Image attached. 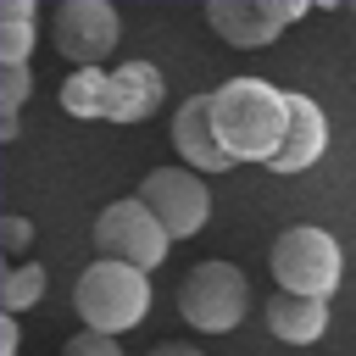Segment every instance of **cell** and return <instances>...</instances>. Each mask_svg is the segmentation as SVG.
Returning <instances> with one entry per match:
<instances>
[{"instance_id": "6da1fadb", "label": "cell", "mask_w": 356, "mask_h": 356, "mask_svg": "<svg viewBox=\"0 0 356 356\" xmlns=\"http://www.w3.org/2000/svg\"><path fill=\"white\" fill-rule=\"evenodd\" d=\"M211 128L234 161L273 167V156L284 150V134H289V89H278L267 78H228L211 89Z\"/></svg>"}, {"instance_id": "7a4b0ae2", "label": "cell", "mask_w": 356, "mask_h": 356, "mask_svg": "<svg viewBox=\"0 0 356 356\" xmlns=\"http://www.w3.org/2000/svg\"><path fill=\"white\" fill-rule=\"evenodd\" d=\"M72 312L83 328L122 339L128 328L150 317V273L122 267V261H89L72 278Z\"/></svg>"}, {"instance_id": "3957f363", "label": "cell", "mask_w": 356, "mask_h": 356, "mask_svg": "<svg viewBox=\"0 0 356 356\" xmlns=\"http://www.w3.org/2000/svg\"><path fill=\"white\" fill-rule=\"evenodd\" d=\"M273 278L284 295H306V300H328L345 278V256H339V239L328 228H312V222H295L273 239Z\"/></svg>"}, {"instance_id": "277c9868", "label": "cell", "mask_w": 356, "mask_h": 356, "mask_svg": "<svg viewBox=\"0 0 356 356\" xmlns=\"http://www.w3.org/2000/svg\"><path fill=\"white\" fill-rule=\"evenodd\" d=\"M178 312L195 334H234L250 312V284L234 261H195L178 284Z\"/></svg>"}, {"instance_id": "5b68a950", "label": "cell", "mask_w": 356, "mask_h": 356, "mask_svg": "<svg viewBox=\"0 0 356 356\" xmlns=\"http://www.w3.org/2000/svg\"><path fill=\"white\" fill-rule=\"evenodd\" d=\"M95 250H100V261H122V267L156 273L167 261V250H172V234L161 228V217L139 195H122L95 217Z\"/></svg>"}, {"instance_id": "8992f818", "label": "cell", "mask_w": 356, "mask_h": 356, "mask_svg": "<svg viewBox=\"0 0 356 356\" xmlns=\"http://www.w3.org/2000/svg\"><path fill=\"white\" fill-rule=\"evenodd\" d=\"M122 39V17L111 0H61L50 17V44L72 61V72L83 67H106V56Z\"/></svg>"}, {"instance_id": "52a82bcc", "label": "cell", "mask_w": 356, "mask_h": 356, "mask_svg": "<svg viewBox=\"0 0 356 356\" xmlns=\"http://www.w3.org/2000/svg\"><path fill=\"white\" fill-rule=\"evenodd\" d=\"M139 200L161 217V228L172 239H195L206 228V217H211V189H206V178L195 167H156V172H145Z\"/></svg>"}, {"instance_id": "ba28073f", "label": "cell", "mask_w": 356, "mask_h": 356, "mask_svg": "<svg viewBox=\"0 0 356 356\" xmlns=\"http://www.w3.org/2000/svg\"><path fill=\"white\" fill-rule=\"evenodd\" d=\"M295 17H306V0H211L206 6V28L234 50L273 44Z\"/></svg>"}, {"instance_id": "9c48e42d", "label": "cell", "mask_w": 356, "mask_h": 356, "mask_svg": "<svg viewBox=\"0 0 356 356\" xmlns=\"http://www.w3.org/2000/svg\"><path fill=\"white\" fill-rule=\"evenodd\" d=\"M172 150H178V161L184 167H195V172H234L239 161L222 150V139H217V128H211V95H189L178 111H172Z\"/></svg>"}, {"instance_id": "30bf717a", "label": "cell", "mask_w": 356, "mask_h": 356, "mask_svg": "<svg viewBox=\"0 0 356 356\" xmlns=\"http://www.w3.org/2000/svg\"><path fill=\"white\" fill-rule=\"evenodd\" d=\"M167 95V78L156 61H122L111 67V89H106V122H145Z\"/></svg>"}, {"instance_id": "8fae6325", "label": "cell", "mask_w": 356, "mask_h": 356, "mask_svg": "<svg viewBox=\"0 0 356 356\" xmlns=\"http://www.w3.org/2000/svg\"><path fill=\"white\" fill-rule=\"evenodd\" d=\"M323 150H328V117H323V106L312 95L289 89V134H284V150L273 156L267 172H306V167L323 161Z\"/></svg>"}, {"instance_id": "7c38bea8", "label": "cell", "mask_w": 356, "mask_h": 356, "mask_svg": "<svg viewBox=\"0 0 356 356\" xmlns=\"http://www.w3.org/2000/svg\"><path fill=\"white\" fill-rule=\"evenodd\" d=\"M261 323H267V334L284 339V345H317V339L328 334V300H306V295L273 289V295L261 300Z\"/></svg>"}, {"instance_id": "4fadbf2b", "label": "cell", "mask_w": 356, "mask_h": 356, "mask_svg": "<svg viewBox=\"0 0 356 356\" xmlns=\"http://www.w3.org/2000/svg\"><path fill=\"white\" fill-rule=\"evenodd\" d=\"M33 39H39L33 0H0V67H28Z\"/></svg>"}, {"instance_id": "5bb4252c", "label": "cell", "mask_w": 356, "mask_h": 356, "mask_svg": "<svg viewBox=\"0 0 356 356\" xmlns=\"http://www.w3.org/2000/svg\"><path fill=\"white\" fill-rule=\"evenodd\" d=\"M106 89H111V72L106 67H83V72H67L61 78V111L67 117H106Z\"/></svg>"}, {"instance_id": "9a60e30c", "label": "cell", "mask_w": 356, "mask_h": 356, "mask_svg": "<svg viewBox=\"0 0 356 356\" xmlns=\"http://www.w3.org/2000/svg\"><path fill=\"white\" fill-rule=\"evenodd\" d=\"M44 289H50V273H44L39 261H17V267H6V278H0V306H6V317L33 312V306L44 300Z\"/></svg>"}, {"instance_id": "2e32d148", "label": "cell", "mask_w": 356, "mask_h": 356, "mask_svg": "<svg viewBox=\"0 0 356 356\" xmlns=\"http://www.w3.org/2000/svg\"><path fill=\"white\" fill-rule=\"evenodd\" d=\"M28 89H33L28 67H0V117H17V106L28 100Z\"/></svg>"}, {"instance_id": "e0dca14e", "label": "cell", "mask_w": 356, "mask_h": 356, "mask_svg": "<svg viewBox=\"0 0 356 356\" xmlns=\"http://www.w3.org/2000/svg\"><path fill=\"white\" fill-rule=\"evenodd\" d=\"M61 356H122V345L111 339V334H95V328H78L67 345H61Z\"/></svg>"}, {"instance_id": "ac0fdd59", "label": "cell", "mask_w": 356, "mask_h": 356, "mask_svg": "<svg viewBox=\"0 0 356 356\" xmlns=\"http://www.w3.org/2000/svg\"><path fill=\"white\" fill-rule=\"evenodd\" d=\"M0 239H6V250L17 256V250H28V239H33V222H28L22 211H11V217H6V228H0Z\"/></svg>"}, {"instance_id": "d6986e66", "label": "cell", "mask_w": 356, "mask_h": 356, "mask_svg": "<svg viewBox=\"0 0 356 356\" xmlns=\"http://www.w3.org/2000/svg\"><path fill=\"white\" fill-rule=\"evenodd\" d=\"M145 356H206L200 345H189V339H161V345H150Z\"/></svg>"}, {"instance_id": "ffe728a7", "label": "cell", "mask_w": 356, "mask_h": 356, "mask_svg": "<svg viewBox=\"0 0 356 356\" xmlns=\"http://www.w3.org/2000/svg\"><path fill=\"white\" fill-rule=\"evenodd\" d=\"M17 345H22V328H17V317H0V356H17Z\"/></svg>"}]
</instances>
